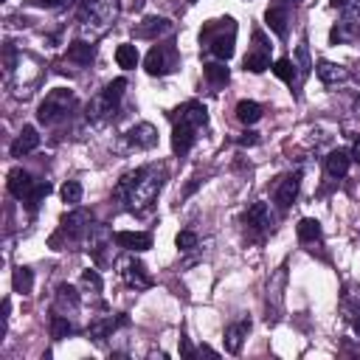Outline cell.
Returning a JSON list of instances; mask_svg holds the SVG:
<instances>
[{"instance_id": "6da1fadb", "label": "cell", "mask_w": 360, "mask_h": 360, "mask_svg": "<svg viewBox=\"0 0 360 360\" xmlns=\"http://www.w3.org/2000/svg\"><path fill=\"white\" fill-rule=\"evenodd\" d=\"M163 186V177L160 172L144 166V169H135V172H127L121 180H118V186H116V198L124 200L132 212H144L155 203L158 192Z\"/></svg>"}, {"instance_id": "7a4b0ae2", "label": "cell", "mask_w": 360, "mask_h": 360, "mask_svg": "<svg viewBox=\"0 0 360 360\" xmlns=\"http://www.w3.org/2000/svg\"><path fill=\"white\" fill-rule=\"evenodd\" d=\"M200 43L206 46V51L212 57H217L220 62H228L234 57V43H237V26L231 18H223V20H212L206 23L203 34H200Z\"/></svg>"}, {"instance_id": "3957f363", "label": "cell", "mask_w": 360, "mask_h": 360, "mask_svg": "<svg viewBox=\"0 0 360 360\" xmlns=\"http://www.w3.org/2000/svg\"><path fill=\"white\" fill-rule=\"evenodd\" d=\"M118 15V0H85L82 9V34L93 43L99 40Z\"/></svg>"}, {"instance_id": "277c9868", "label": "cell", "mask_w": 360, "mask_h": 360, "mask_svg": "<svg viewBox=\"0 0 360 360\" xmlns=\"http://www.w3.org/2000/svg\"><path fill=\"white\" fill-rule=\"evenodd\" d=\"M76 104V93L68 88H54L37 107V118L40 124H57L60 118H65L71 113V107Z\"/></svg>"}, {"instance_id": "5b68a950", "label": "cell", "mask_w": 360, "mask_h": 360, "mask_svg": "<svg viewBox=\"0 0 360 360\" xmlns=\"http://www.w3.org/2000/svg\"><path fill=\"white\" fill-rule=\"evenodd\" d=\"M85 234H90V214H88V212H71V214H65V217H62L60 231L51 237V248H57V251H60L62 240L76 242V240H82Z\"/></svg>"}, {"instance_id": "8992f818", "label": "cell", "mask_w": 360, "mask_h": 360, "mask_svg": "<svg viewBox=\"0 0 360 360\" xmlns=\"http://www.w3.org/2000/svg\"><path fill=\"white\" fill-rule=\"evenodd\" d=\"M144 68L149 76H166L177 68V51L174 46H152V51L144 60Z\"/></svg>"}, {"instance_id": "52a82bcc", "label": "cell", "mask_w": 360, "mask_h": 360, "mask_svg": "<svg viewBox=\"0 0 360 360\" xmlns=\"http://www.w3.org/2000/svg\"><path fill=\"white\" fill-rule=\"evenodd\" d=\"M124 88H127V79H113L96 99H93V104H90V113L93 116H110L113 110H116V104L121 102V96H124Z\"/></svg>"}, {"instance_id": "ba28073f", "label": "cell", "mask_w": 360, "mask_h": 360, "mask_svg": "<svg viewBox=\"0 0 360 360\" xmlns=\"http://www.w3.org/2000/svg\"><path fill=\"white\" fill-rule=\"evenodd\" d=\"M254 51L245 57V71H251V74H262V71H268L270 68V48H268V43H265V34L262 32H254Z\"/></svg>"}, {"instance_id": "9c48e42d", "label": "cell", "mask_w": 360, "mask_h": 360, "mask_svg": "<svg viewBox=\"0 0 360 360\" xmlns=\"http://www.w3.org/2000/svg\"><path fill=\"white\" fill-rule=\"evenodd\" d=\"M198 130L200 127H195V124H186V121H174V130H172V149H174V155H189V149L195 146V141H198Z\"/></svg>"}, {"instance_id": "30bf717a", "label": "cell", "mask_w": 360, "mask_h": 360, "mask_svg": "<svg viewBox=\"0 0 360 360\" xmlns=\"http://www.w3.org/2000/svg\"><path fill=\"white\" fill-rule=\"evenodd\" d=\"M118 268H121V276H124V282L130 284V287H135V290H149L152 287V279H149V273H146V268L138 262V259H121L118 262Z\"/></svg>"}, {"instance_id": "8fae6325", "label": "cell", "mask_w": 360, "mask_h": 360, "mask_svg": "<svg viewBox=\"0 0 360 360\" xmlns=\"http://www.w3.org/2000/svg\"><path fill=\"white\" fill-rule=\"evenodd\" d=\"M113 240H116L118 248L132 251V254H141V251L152 248V234H146V231H116Z\"/></svg>"}, {"instance_id": "7c38bea8", "label": "cell", "mask_w": 360, "mask_h": 360, "mask_svg": "<svg viewBox=\"0 0 360 360\" xmlns=\"http://www.w3.org/2000/svg\"><path fill=\"white\" fill-rule=\"evenodd\" d=\"M172 121H186V124H195V127H206L209 124V110L200 102H186L184 107H177L172 113Z\"/></svg>"}, {"instance_id": "4fadbf2b", "label": "cell", "mask_w": 360, "mask_h": 360, "mask_svg": "<svg viewBox=\"0 0 360 360\" xmlns=\"http://www.w3.org/2000/svg\"><path fill=\"white\" fill-rule=\"evenodd\" d=\"M298 186H301V174L298 172L296 174H284L279 180V186H276V203H279L282 212L293 206V200L298 198Z\"/></svg>"}, {"instance_id": "5bb4252c", "label": "cell", "mask_w": 360, "mask_h": 360, "mask_svg": "<svg viewBox=\"0 0 360 360\" xmlns=\"http://www.w3.org/2000/svg\"><path fill=\"white\" fill-rule=\"evenodd\" d=\"M127 144H132L135 149H152L158 144V130L149 121H141L127 130Z\"/></svg>"}, {"instance_id": "9a60e30c", "label": "cell", "mask_w": 360, "mask_h": 360, "mask_svg": "<svg viewBox=\"0 0 360 360\" xmlns=\"http://www.w3.org/2000/svg\"><path fill=\"white\" fill-rule=\"evenodd\" d=\"M130 324V318L127 315H118V318H113V315H107V318H96V321H90V326H88V335L96 340V343H102L104 338H110L118 326H127Z\"/></svg>"}, {"instance_id": "2e32d148", "label": "cell", "mask_w": 360, "mask_h": 360, "mask_svg": "<svg viewBox=\"0 0 360 360\" xmlns=\"http://www.w3.org/2000/svg\"><path fill=\"white\" fill-rule=\"evenodd\" d=\"M6 186H9V195H12V198L26 200V198L32 195V189L37 186V180H32V174L18 166V169L9 172V184H6Z\"/></svg>"}, {"instance_id": "e0dca14e", "label": "cell", "mask_w": 360, "mask_h": 360, "mask_svg": "<svg viewBox=\"0 0 360 360\" xmlns=\"http://www.w3.org/2000/svg\"><path fill=\"white\" fill-rule=\"evenodd\" d=\"M242 223H245L251 231H256V234H268V231H270V226H273L270 212H268V206H265V203H254V206L245 212Z\"/></svg>"}, {"instance_id": "ac0fdd59", "label": "cell", "mask_w": 360, "mask_h": 360, "mask_svg": "<svg viewBox=\"0 0 360 360\" xmlns=\"http://www.w3.org/2000/svg\"><path fill=\"white\" fill-rule=\"evenodd\" d=\"M169 32H172V20H166V18H146L144 23L135 26V37L138 40H158V37H163Z\"/></svg>"}, {"instance_id": "d6986e66", "label": "cell", "mask_w": 360, "mask_h": 360, "mask_svg": "<svg viewBox=\"0 0 360 360\" xmlns=\"http://www.w3.org/2000/svg\"><path fill=\"white\" fill-rule=\"evenodd\" d=\"M248 332H251V318H240V321H234V324L226 329V349H228L231 354H240V349H242V343H245Z\"/></svg>"}, {"instance_id": "ffe728a7", "label": "cell", "mask_w": 360, "mask_h": 360, "mask_svg": "<svg viewBox=\"0 0 360 360\" xmlns=\"http://www.w3.org/2000/svg\"><path fill=\"white\" fill-rule=\"evenodd\" d=\"M360 32V0L354 6H349L346 9V18H343V23H340V29H335L332 32V40H343V37H354Z\"/></svg>"}, {"instance_id": "44dd1931", "label": "cell", "mask_w": 360, "mask_h": 360, "mask_svg": "<svg viewBox=\"0 0 360 360\" xmlns=\"http://www.w3.org/2000/svg\"><path fill=\"white\" fill-rule=\"evenodd\" d=\"M37 146H40V135H37V130L29 124V127H23V132L15 138V144H12V155H15V158H23V155L34 152Z\"/></svg>"}, {"instance_id": "7402d4cb", "label": "cell", "mask_w": 360, "mask_h": 360, "mask_svg": "<svg viewBox=\"0 0 360 360\" xmlns=\"http://www.w3.org/2000/svg\"><path fill=\"white\" fill-rule=\"evenodd\" d=\"M76 310H79V293H76V287L74 284H60L57 287V307H54V312L65 315V312H76Z\"/></svg>"}, {"instance_id": "603a6c76", "label": "cell", "mask_w": 360, "mask_h": 360, "mask_svg": "<svg viewBox=\"0 0 360 360\" xmlns=\"http://www.w3.org/2000/svg\"><path fill=\"white\" fill-rule=\"evenodd\" d=\"M318 79L324 82V85H343L346 79H349V71L343 68V65H335V62H318Z\"/></svg>"}, {"instance_id": "cb8c5ba5", "label": "cell", "mask_w": 360, "mask_h": 360, "mask_svg": "<svg viewBox=\"0 0 360 360\" xmlns=\"http://www.w3.org/2000/svg\"><path fill=\"white\" fill-rule=\"evenodd\" d=\"M287 6H270L265 20H268V29L276 34V37H287Z\"/></svg>"}, {"instance_id": "d4e9b609", "label": "cell", "mask_w": 360, "mask_h": 360, "mask_svg": "<svg viewBox=\"0 0 360 360\" xmlns=\"http://www.w3.org/2000/svg\"><path fill=\"white\" fill-rule=\"evenodd\" d=\"M93 54H96L93 43H88V40H76L68 46V62H74V65H90Z\"/></svg>"}, {"instance_id": "484cf974", "label": "cell", "mask_w": 360, "mask_h": 360, "mask_svg": "<svg viewBox=\"0 0 360 360\" xmlns=\"http://www.w3.org/2000/svg\"><path fill=\"white\" fill-rule=\"evenodd\" d=\"M349 163H352V155H349L346 149H332V152L326 155V172H329L332 177H343V174L349 172Z\"/></svg>"}, {"instance_id": "4316f807", "label": "cell", "mask_w": 360, "mask_h": 360, "mask_svg": "<svg viewBox=\"0 0 360 360\" xmlns=\"http://www.w3.org/2000/svg\"><path fill=\"white\" fill-rule=\"evenodd\" d=\"M237 118L251 127V124H256V121L262 118V107H259L256 102H251V99H242V102L237 104Z\"/></svg>"}, {"instance_id": "83f0119b", "label": "cell", "mask_w": 360, "mask_h": 360, "mask_svg": "<svg viewBox=\"0 0 360 360\" xmlns=\"http://www.w3.org/2000/svg\"><path fill=\"white\" fill-rule=\"evenodd\" d=\"M116 62H118V68H124V71H132V68L138 65V48H135L132 43H124V46H118V48H116Z\"/></svg>"}, {"instance_id": "f1b7e54d", "label": "cell", "mask_w": 360, "mask_h": 360, "mask_svg": "<svg viewBox=\"0 0 360 360\" xmlns=\"http://www.w3.org/2000/svg\"><path fill=\"white\" fill-rule=\"evenodd\" d=\"M298 240L304 242V245H310V242H315V240H321V223L318 220H312V217H304L301 223H298Z\"/></svg>"}, {"instance_id": "f546056e", "label": "cell", "mask_w": 360, "mask_h": 360, "mask_svg": "<svg viewBox=\"0 0 360 360\" xmlns=\"http://www.w3.org/2000/svg\"><path fill=\"white\" fill-rule=\"evenodd\" d=\"M51 195V184H48V180H37V186L32 189V195L26 198V206H29V212L34 214L40 206H43V200Z\"/></svg>"}, {"instance_id": "4dcf8cb0", "label": "cell", "mask_w": 360, "mask_h": 360, "mask_svg": "<svg viewBox=\"0 0 360 360\" xmlns=\"http://www.w3.org/2000/svg\"><path fill=\"white\" fill-rule=\"evenodd\" d=\"M203 71L212 85H228V79H231V71L226 68V62H209V65H203Z\"/></svg>"}, {"instance_id": "1f68e13d", "label": "cell", "mask_w": 360, "mask_h": 360, "mask_svg": "<svg viewBox=\"0 0 360 360\" xmlns=\"http://www.w3.org/2000/svg\"><path fill=\"white\" fill-rule=\"evenodd\" d=\"M68 335H74V324L68 321V315L54 312V315H51V338H54V340H62V338H68Z\"/></svg>"}, {"instance_id": "d6a6232c", "label": "cell", "mask_w": 360, "mask_h": 360, "mask_svg": "<svg viewBox=\"0 0 360 360\" xmlns=\"http://www.w3.org/2000/svg\"><path fill=\"white\" fill-rule=\"evenodd\" d=\"M12 284H15V293H32V287H34V273L29 270V268H18L15 270V276H12Z\"/></svg>"}, {"instance_id": "836d02e7", "label": "cell", "mask_w": 360, "mask_h": 360, "mask_svg": "<svg viewBox=\"0 0 360 360\" xmlns=\"http://www.w3.org/2000/svg\"><path fill=\"white\" fill-rule=\"evenodd\" d=\"M62 200L71 209H76L82 203V184H79V180H68V184L62 186Z\"/></svg>"}, {"instance_id": "e575fe53", "label": "cell", "mask_w": 360, "mask_h": 360, "mask_svg": "<svg viewBox=\"0 0 360 360\" xmlns=\"http://www.w3.org/2000/svg\"><path fill=\"white\" fill-rule=\"evenodd\" d=\"M273 74H276L282 82H287V85H293V82H296V76H298V74H296V65H293L287 57H282V60H276V62H273Z\"/></svg>"}, {"instance_id": "d590c367", "label": "cell", "mask_w": 360, "mask_h": 360, "mask_svg": "<svg viewBox=\"0 0 360 360\" xmlns=\"http://www.w3.org/2000/svg\"><path fill=\"white\" fill-rule=\"evenodd\" d=\"M174 242H177L180 251H195V248H198V234H195V231H180Z\"/></svg>"}, {"instance_id": "8d00e7d4", "label": "cell", "mask_w": 360, "mask_h": 360, "mask_svg": "<svg viewBox=\"0 0 360 360\" xmlns=\"http://www.w3.org/2000/svg\"><path fill=\"white\" fill-rule=\"evenodd\" d=\"M82 284H85L88 290H93V293H102V287H104V284H102V276H99L96 270H85V273H82Z\"/></svg>"}, {"instance_id": "74e56055", "label": "cell", "mask_w": 360, "mask_h": 360, "mask_svg": "<svg viewBox=\"0 0 360 360\" xmlns=\"http://www.w3.org/2000/svg\"><path fill=\"white\" fill-rule=\"evenodd\" d=\"M180 354H184V357H195V346L189 343L186 335H180Z\"/></svg>"}, {"instance_id": "f35d334b", "label": "cell", "mask_w": 360, "mask_h": 360, "mask_svg": "<svg viewBox=\"0 0 360 360\" xmlns=\"http://www.w3.org/2000/svg\"><path fill=\"white\" fill-rule=\"evenodd\" d=\"M15 46H6V71H15Z\"/></svg>"}, {"instance_id": "ab89813d", "label": "cell", "mask_w": 360, "mask_h": 360, "mask_svg": "<svg viewBox=\"0 0 360 360\" xmlns=\"http://www.w3.org/2000/svg\"><path fill=\"white\" fill-rule=\"evenodd\" d=\"M256 141H259V138H256V132H245V135L240 138V144H242V146H245V144H256Z\"/></svg>"}, {"instance_id": "60d3db41", "label": "cell", "mask_w": 360, "mask_h": 360, "mask_svg": "<svg viewBox=\"0 0 360 360\" xmlns=\"http://www.w3.org/2000/svg\"><path fill=\"white\" fill-rule=\"evenodd\" d=\"M37 4L43 6V9H54V6H60L62 0H37Z\"/></svg>"}, {"instance_id": "b9f144b4", "label": "cell", "mask_w": 360, "mask_h": 360, "mask_svg": "<svg viewBox=\"0 0 360 360\" xmlns=\"http://www.w3.org/2000/svg\"><path fill=\"white\" fill-rule=\"evenodd\" d=\"M352 160H357L360 163V138L354 141V146H352Z\"/></svg>"}, {"instance_id": "7bdbcfd3", "label": "cell", "mask_w": 360, "mask_h": 360, "mask_svg": "<svg viewBox=\"0 0 360 360\" xmlns=\"http://www.w3.org/2000/svg\"><path fill=\"white\" fill-rule=\"evenodd\" d=\"M195 189H198V180H192V184H189V186H186V192H184V198H189V195H192V192H195Z\"/></svg>"}, {"instance_id": "ee69618b", "label": "cell", "mask_w": 360, "mask_h": 360, "mask_svg": "<svg viewBox=\"0 0 360 360\" xmlns=\"http://www.w3.org/2000/svg\"><path fill=\"white\" fill-rule=\"evenodd\" d=\"M329 4H332L335 9H340V6H346V4H349V0H329Z\"/></svg>"}, {"instance_id": "f6af8a7d", "label": "cell", "mask_w": 360, "mask_h": 360, "mask_svg": "<svg viewBox=\"0 0 360 360\" xmlns=\"http://www.w3.org/2000/svg\"><path fill=\"white\" fill-rule=\"evenodd\" d=\"M287 4H301V0H287Z\"/></svg>"}, {"instance_id": "bcb514c9", "label": "cell", "mask_w": 360, "mask_h": 360, "mask_svg": "<svg viewBox=\"0 0 360 360\" xmlns=\"http://www.w3.org/2000/svg\"><path fill=\"white\" fill-rule=\"evenodd\" d=\"M189 4H195V0H189Z\"/></svg>"}]
</instances>
